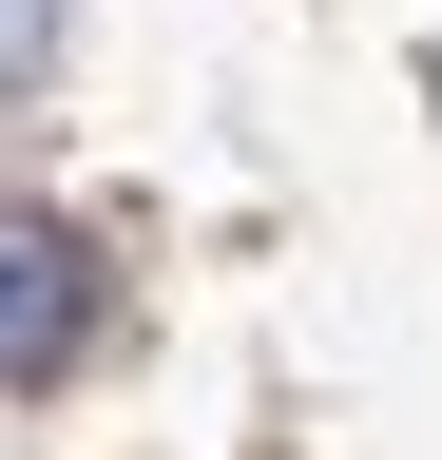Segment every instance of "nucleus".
Instances as JSON below:
<instances>
[{"label": "nucleus", "instance_id": "f257e3e1", "mask_svg": "<svg viewBox=\"0 0 442 460\" xmlns=\"http://www.w3.org/2000/svg\"><path fill=\"white\" fill-rule=\"evenodd\" d=\"M96 345V250L59 211H0V384H59Z\"/></svg>", "mask_w": 442, "mask_h": 460}, {"label": "nucleus", "instance_id": "f03ea898", "mask_svg": "<svg viewBox=\"0 0 442 460\" xmlns=\"http://www.w3.org/2000/svg\"><path fill=\"white\" fill-rule=\"evenodd\" d=\"M59 20H77V0H0V96H20L39 58H59Z\"/></svg>", "mask_w": 442, "mask_h": 460}]
</instances>
